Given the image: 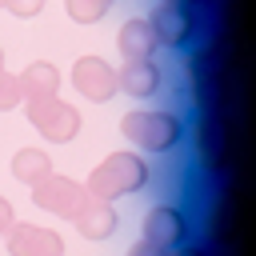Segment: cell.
<instances>
[{"instance_id": "1", "label": "cell", "mask_w": 256, "mask_h": 256, "mask_svg": "<svg viewBox=\"0 0 256 256\" xmlns=\"http://www.w3.org/2000/svg\"><path fill=\"white\" fill-rule=\"evenodd\" d=\"M144 184H148V160H140L136 152H112L92 168V176L84 180V192L112 204L120 196H136Z\"/></svg>"}, {"instance_id": "2", "label": "cell", "mask_w": 256, "mask_h": 256, "mask_svg": "<svg viewBox=\"0 0 256 256\" xmlns=\"http://www.w3.org/2000/svg\"><path fill=\"white\" fill-rule=\"evenodd\" d=\"M120 132L124 140H132L140 152H172L184 140V124L172 112L160 108H132L120 116Z\"/></svg>"}, {"instance_id": "3", "label": "cell", "mask_w": 256, "mask_h": 256, "mask_svg": "<svg viewBox=\"0 0 256 256\" xmlns=\"http://www.w3.org/2000/svg\"><path fill=\"white\" fill-rule=\"evenodd\" d=\"M24 112H28L32 128H36L48 144H68V140H76V132H80V112H76V104L60 100V96L24 104Z\"/></svg>"}, {"instance_id": "4", "label": "cell", "mask_w": 256, "mask_h": 256, "mask_svg": "<svg viewBox=\"0 0 256 256\" xmlns=\"http://www.w3.org/2000/svg\"><path fill=\"white\" fill-rule=\"evenodd\" d=\"M32 200H36V208H44V212H52V216H60V220H76V212L84 208L88 192H84L80 180L48 172L40 184H32Z\"/></svg>"}, {"instance_id": "5", "label": "cell", "mask_w": 256, "mask_h": 256, "mask_svg": "<svg viewBox=\"0 0 256 256\" xmlns=\"http://www.w3.org/2000/svg\"><path fill=\"white\" fill-rule=\"evenodd\" d=\"M72 88H76L80 96H88L92 104H104V100H112V96L120 92L116 68H112L104 56H80V60L72 64Z\"/></svg>"}, {"instance_id": "6", "label": "cell", "mask_w": 256, "mask_h": 256, "mask_svg": "<svg viewBox=\"0 0 256 256\" xmlns=\"http://www.w3.org/2000/svg\"><path fill=\"white\" fill-rule=\"evenodd\" d=\"M144 240L156 244V248H184L188 240V216L176 208V204H156L144 212Z\"/></svg>"}, {"instance_id": "7", "label": "cell", "mask_w": 256, "mask_h": 256, "mask_svg": "<svg viewBox=\"0 0 256 256\" xmlns=\"http://www.w3.org/2000/svg\"><path fill=\"white\" fill-rule=\"evenodd\" d=\"M4 240H8V256H64L60 232L44 224H12Z\"/></svg>"}, {"instance_id": "8", "label": "cell", "mask_w": 256, "mask_h": 256, "mask_svg": "<svg viewBox=\"0 0 256 256\" xmlns=\"http://www.w3.org/2000/svg\"><path fill=\"white\" fill-rule=\"evenodd\" d=\"M148 24L156 32V44H164V48H184L192 40V32H196L192 8H180V4H168V0L148 16Z\"/></svg>"}, {"instance_id": "9", "label": "cell", "mask_w": 256, "mask_h": 256, "mask_svg": "<svg viewBox=\"0 0 256 256\" xmlns=\"http://www.w3.org/2000/svg\"><path fill=\"white\" fill-rule=\"evenodd\" d=\"M72 224H76V232H80L84 240H112V236H116V228H120V216H116V208H112L108 200L88 196Z\"/></svg>"}, {"instance_id": "10", "label": "cell", "mask_w": 256, "mask_h": 256, "mask_svg": "<svg viewBox=\"0 0 256 256\" xmlns=\"http://www.w3.org/2000/svg\"><path fill=\"white\" fill-rule=\"evenodd\" d=\"M20 104H36V100H48V96H60V68L48 64V60H32L20 76Z\"/></svg>"}, {"instance_id": "11", "label": "cell", "mask_w": 256, "mask_h": 256, "mask_svg": "<svg viewBox=\"0 0 256 256\" xmlns=\"http://www.w3.org/2000/svg\"><path fill=\"white\" fill-rule=\"evenodd\" d=\"M116 48H120L124 60H148V56L156 52V32H152L148 16H132V20H124L120 32H116Z\"/></svg>"}, {"instance_id": "12", "label": "cell", "mask_w": 256, "mask_h": 256, "mask_svg": "<svg viewBox=\"0 0 256 256\" xmlns=\"http://www.w3.org/2000/svg\"><path fill=\"white\" fill-rule=\"evenodd\" d=\"M116 84H120L128 96L148 100V96H156V88H160V68L152 64V56H148V60H124V68L116 72Z\"/></svg>"}, {"instance_id": "13", "label": "cell", "mask_w": 256, "mask_h": 256, "mask_svg": "<svg viewBox=\"0 0 256 256\" xmlns=\"http://www.w3.org/2000/svg\"><path fill=\"white\" fill-rule=\"evenodd\" d=\"M52 172V156L44 152V148H20L16 156H12V176L20 180V184H40L44 176Z\"/></svg>"}, {"instance_id": "14", "label": "cell", "mask_w": 256, "mask_h": 256, "mask_svg": "<svg viewBox=\"0 0 256 256\" xmlns=\"http://www.w3.org/2000/svg\"><path fill=\"white\" fill-rule=\"evenodd\" d=\"M112 4L116 0H64V12L76 24H96V20H104L112 12Z\"/></svg>"}, {"instance_id": "15", "label": "cell", "mask_w": 256, "mask_h": 256, "mask_svg": "<svg viewBox=\"0 0 256 256\" xmlns=\"http://www.w3.org/2000/svg\"><path fill=\"white\" fill-rule=\"evenodd\" d=\"M20 104V84H16V72L4 68V48H0V112H12Z\"/></svg>"}, {"instance_id": "16", "label": "cell", "mask_w": 256, "mask_h": 256, "mask_svg": "<svg viewBox=\"0 0 256 256\" xmlns=\"http://www.w3.org/2000/svg\"><path fill=\"white\" fill-rule=\"evenodd\" d=\"M200 156H204V164H224V140L216 144V124H204L200 128Z\"/></svg>"}, {"instance_id": "17", "label": "cell", "mask_w": 256, "mask_h": 256, "mask_svg": "<svg viewBox=\"0 0 256 256\" xmlns=\"http://www.w3.org/2000/svg\"><path fill=\"white\" fill-rule=\"evenodd\" d=\"M4 8L16 16V20H32L44 12V0H4Z\"/></svg>"}, {"instance_id": "18", "label": "cell", "mask_w": 256, "mask_h": 256, "mask_svg": "<svg viewBox=\"0 0 256 256\" xmlns=\"http://www.w3.org/2000/svg\"><path fill=\"white\" fill-rule=\"evenodd\" d=\"M128 256H176V248H156V244L140 240V244H132V248H128Z\"/></svg>"}, {"instance_id": "19", "label": "cell", "mask_w": 256, "mask_h": 256, "mask_svg": "<svg viewBox=\"0 0 256 256\" xmlns=\"http://www.w3.org/2000/svg\"><path fill=\"white\" fill-rule=\"evenodd\" d=\"M16 224V212H12V204H8V196H0V236L8 232Z\"/></svg>"}, {"instance_id": "20", "label": "cell", "mask_w": 256, "mask_h": 256, "mask_svg": "<svg viewBox=\"0 0 256 256\" xmlns=\"http://www.w3.org/2000/svg\"><path fill=\"white\" fill-rule=\"evenodd\" d=\"M176 256H204L200 248H176Z\"/></svg>"}, {"instance_id": "21", "label": "cell", "mask_w": 256, "mask_h": 256, "mask_svg": "<svg viewBox=\"0 0 256 256\" xmlns=\"http://www.w3.org/2000/svg\"><path fill=\"white\" fill-rule=\"evenodd\" d=\"M168 4H180V8H192L196 0H168Z\"/></svg>"}, {"instance_id": "22", "label": "cell", "mask_w": 256, "mask_h": 256, "mask_svg": "<svg viewBox=\"0 0 256 256\" xmlns=\"http://www.w3.org/2000/svg\"><path fill=\"white\" fill-rule=\"evenodd\" d=\"M0 8H4V0H0Z\"/></svg>"}]
</instances>
